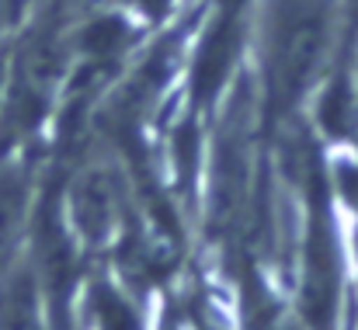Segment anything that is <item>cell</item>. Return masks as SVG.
Wrapping results in <instances>:
<instances>
[{
  "instance_id": "6da1fadb",
  "label": "cell",
  "mask_w": 358,
  "mask_h": 330,
  "mask_svg": "<svg viewBox=\"0 0 358 330\" xmlns=\"http://www.w3.org/2000/svg\"><path fill=\"white\" fill-rule=\"evenodd\" d=\"M338 28L341 0H257L264 77L278 101H296L320 80Z\"/></svg>"
},
{
  "instance_id": "7a4b0ae2",
  "label": "cell",
  "mask_w": 358,
  "mask_h": 330,
  "mask_svg": "<svg viewBox=\"0 0 358 330\" xmlns=\"http://www.w3.org/2000/svg\"><path fill=\"white\" fill-rule=\"evenodd\" d=\"M35 206V178L24 150L0 146V275L21 257Z\"/></svg>"
},
{
  "instance_id": "3957f363",
  "label": "cell",
  "mask_w": 358,
  "mask_h": 330,
  "mask_svg": "<svg viewBox=\"0 0 358 330\" xmlns=\"http://www.w3.org/2000/svg\"><path fill=\"white\" fill-rule=\"evenodd\" d=\"M35 3L38 0H0V45H7L21 31V24L31 17Z\"/></svg>"
},
{
  "instance_id": "277c9868",
  "label": "cell",
  "mask_w": 358,
  "mask_h": 330,
  "mask_svg": "<svg viewBox=\"0 0 358 330\" xmlns=\"http://www.w3.org/2000/svg\"><path fill=\"white\" fill-rule=\"evenodd\" d=\"M10 42L0 45V115H3V101H7V80H10Z\"/></svg>"
},
{
  "instance_id": "5b68a950",
  "label": "cell",
  "mask_w": 358,
  "mask_h": 330,
  "mask_svg": "<svg viewBox=\"0 0 358 330\" xmlns=\"http://www.w3.org/2000/svg\"><path fill=\"white\" fill-rule=\"evenodd\" d=\"M348 111H352V129L358 132V63L352 73V94H348Z\"/></svg>"
}]
</instances>
